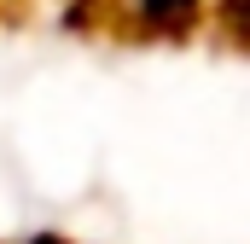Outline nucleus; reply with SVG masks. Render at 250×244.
I'll return each instance as SVG.
<instances>
[{
    "label": "nucleus",
    "instance_id": "obj_1",
    "mask_svg": "<svg viewBox=\"0 0 250 244\" xmlns=\"http://www.w3.org/2000/svg\"><path fill=\"white\" fill-rule=\"evenodd\" d=\"M134 12H181V6H192V0H128Z\"/></svg>",
    "mask_w": 250,
    "mask_h": 244
}]
</instances>
